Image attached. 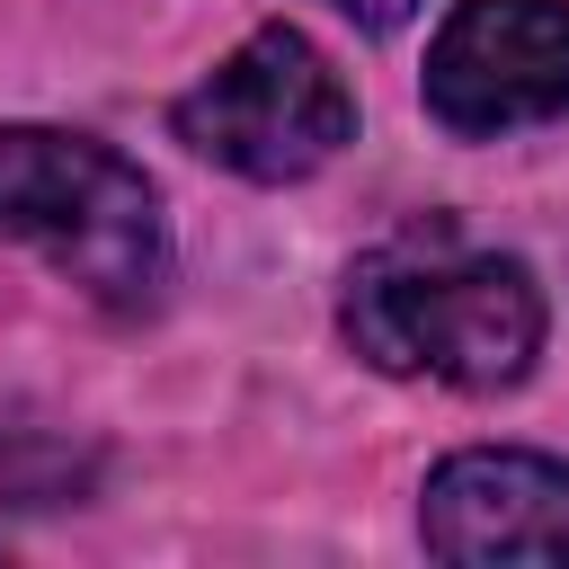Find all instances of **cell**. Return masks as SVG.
<instances>
[{
	"mask_svg": "<svg viewBox=\"0 0 569 569\" xmlns=\"http://www.w3.org/2000/svg\"><path fill=\"white\" fill-rule=\"evenodd\" d=\"M427 116L471 142L569 116V0H462L427 44Z\"/></svg>",
	"mask_w": 569,
	"mask_h": 569,
	"instance_id": "4",
	"label": "cell"
},
{
	"mask_svg": "<svg viewBox=\"0 0 569 569\" xmlns=\"http://www.w3.org/2000/svg\"><path fill=\"white\" fill-rule=\"evenodd\" d=\"M338 18H356V27H373V36H391V27H409L418 18V0H329Z\"/></svg>",
	"mask_w": 569,
	"mask_h": 569,
	"instance_id": "6",
	"label": "cell"
},
{
	"mask_svg": "<svg viewBox=\"0 0 569 569\" xmlns=\"http://www.w3.org/2000/svg\"><path fill=\"white\" fill-rule=\"evenodd\" d=\"M418 533L436 560L489 569V560H542L569 569V462L516 453V445H471L427 471Z\"/></svg>",
	"mask_w": 569,
	"mask_h": 569,
	"instance_id": "5",
	"label": "cell"
},
{
	"mask_svg": "<svg viewBox=\"0 0 569 569\" xmlns=\"http://www.w3.org/2000/svg\"><path fill=\"white\" fill-rule=\"evenodd\" d=\"M169 124L187 151H204L258 187H284V178H311L320 160H338V142H356V98L302 27H258L231 62H213L169 107Z\"/></svg>",
	"mask_w": 569,
	"mask_h": 569,
	"instance_id": "3",
	"label": "cell"
},
{
	"mask_svg": "<svg viewBox=\"0 0 569 569\" xmlns=\"http://www.w3.org/2000/svg\"><path fill=\"white\" fill-rule=\"evenodd\" d=\"M347 338L382 373H436L453 391H507L542 356V293L516 258L462 249L436 222V231H400L347 267Z\"/></svg>",
	"mask_w": 569,
	"mask_h": 569,
	"instance_id": "1",
	"label": "cell"
},
{
	"mask_svg": "<svg viewBox=\"0 0 569 569\" xmlns=\"http://www.w3.org/2000/svg\"><path fill=\"white\" fill-rule=\"evenodd\" d=\"M0 240L44 249L98 311H151L169 284L160 187L89 133L0 124Z\"/></svg>",
	"mask_w": 569,
	"mask_h": 569,
	"instance_id": "2",
	"label": "cell"
}]
</instances>
